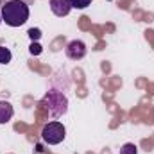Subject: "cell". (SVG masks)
Here are the masks:
<instances>
[{"label": "cell", "instance_id": "1", "mask_svg": "<svg viewBox=\"0 0 154 154\" xmlns=\"http://www.w3.org/2000/svg\"><path fill=\"white\" fill-rule=\"evenodd\" d=\"M0 14L9 27H20L29 20V5L23 0H9L2 5Z\"/></svg>", "mask_w": 154, "mask_h": 154}, {"label": "cell", "instance_id": "2", "mask_svg": "<svg viewBox=\"0 0 154 154\" xmlns=\"http://www.w3.org/2000/svg\"><path fill=\"white\" fill-rule=\"evenodd\" d=\"M43 104L47 106L48 115L54 116V118H59L61 115H65L68 111V99L57 90H50L43 97Z\"/></svg>", "mask_w": 154, "mask_h": 154}, {"label": "cell", "instance_id": "3", "mask_svg": "<svg viewBox=\"0 0 154 154\" xmlns=\"http://www.w3.org/2000/svg\"><path fill=\"white\" fill-rule=\"evenodd\" d=\"M65 136H66V129H65V125H63L61 122H50V124H47V125L43 127V131H41V138H43V142L48 143V145H57V143H61V142L65 140Z\"/></svg>", "mask_w": 154, "mask_h": 154}, {"label": "cell", "instance_id": "4", "mask_svg": "<svg viewBox=\"0 0 154 154\" xmlns=\"http://www.w3.org/2000/svg\"><path fill=\"white\" fill-rule=\"evenodd\" d=\"M66 56H68L70 59H74V61L82 59V57L86 56V45H84V41H81V39L70 41V43L66 45Z\"/></svg>", "mask_w": 154, "mask_h": 154}, {"label": "cell", "instance_id": "5", "mask_svg": "<svg viewBox=\"0 0 154 154\" xmlns=\"http://www.w3.org/2000/svg\"><path fill=\"white\" fill-rule=\"evenodd\" d=\"M50 11L56 14V16H66L70 11H72V4L70 0H50Z\"/></svg>", "mask_w": 154, "mask_h": 154}, {"label": "cell", "instance_id": "6", "mask_svg": "<svg viewBox=\"0 0 154 154\" xmlns=\"http://www.w3.org/2000/svg\"><path fill=\"white\" fill-rule=\"evenodd\" d=\"M14 115V109L11 106V102L7 100H0V124H7Z\"/></svg>", "mask_w": 154, "mask_h": 154}, {"label": "cell", "instance_id": "7", "mask_svg": "<svg viewBox=\"0 0 154 154\" xmlns=\"http://www.w3.org/2000/svg\"><path fill=\"white\" fill-rule=\"evenodd\" d=\"M11 59H13L11 50L5 48V47H0V63L2 65H7V63H11Z\"/></svg>", "mask_w": 154, "mask_h": 154}, {"label": "cell", "instance_id": "8", "mask_svg": "<svg viewBox=\"0 0 154 154\" xmlns=\"http://www.w3.org/2000/svg\"><path fill=\"white\" fill-rule=\"evenodd\" d=\"M120 154H138V149L134 143H124L120 147Z\"/></svg>", "mask_w": 154, "mask_h": 154}, {"label": "cell", "instance_id": "9", "mask_svg": "<svg viewBox=\"0 0 154 154\" xmlns=\"http://www.w3.org/2000/svg\"><path fill=\"white\" fill-rule=\"evenodd\" d=\"M70 4L75 9H84V7H88L91 4V0H70Z\"/></svg>", "mask_w": 154, "mask_h": 154}, {"label": "cell", "instance_id": "10", "mask_svg": "<svg viewBox=\"0 0 154 154\" xmlns=\"http://www.w3.org/2000/svg\"><path fill=\"white\" fill-rule=\"evenodd\" d=\"M29 50H31V54H32V56H39L43 48H41V45H39L38 41H32V43H31V47H29Z\"/></svg>", "mask_w": 154, "mask_h": 154}, {"label": "cell", "instance_id": "11", "mask_svg": "<svg viewBox=\"0 0 154 154\" xmlns=\"http://www.w3.org/2000/svg\"><path fill=\"white\" fill-rule=\"evenodd\" d=\"M27 34H29V38L32 39V41H38V39L41 38V31H39V29H29Z\"/></svg>", "mask_w": 154, "mask_h": 154}, {"label": "cell", "instance_id": "12", "mask_svg": "<svg viewBox=\"0 0 154 154\" xmlns=\"http://www.w3.org/2000/svg\"><path fill=\"white\" fill-rule=\"evenodd\" d=\"M2 22H4V20H2V14H0V23H2Z\"/></svg>", "mask_w": 154, "mask_h": 154}]
</instances>
